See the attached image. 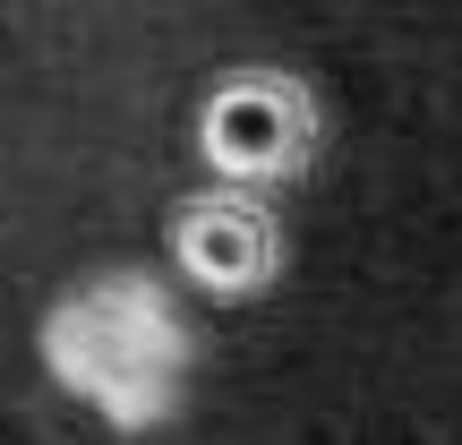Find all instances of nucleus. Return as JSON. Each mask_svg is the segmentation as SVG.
<instances>
[{
    "label": "nucleus",
    "instance_id": "1",
    "mask_svg": "<svg viewBox=\"0 0 462 445\" xmlns=\"http://www.w3.org/2000/svg\"><path fill=\"white\" fill-rule=\"evenodd\" d=\"M43 368L86 403L95 420H112L120 437L163 429L180 412L189 377V334L171 317V300L146 274H103L86 292H69L43 317Z\"/></svg>",
    "mask_w": 462,
    "mask_h": 445
},
{
    "label": "nucleus",
    "instance_id": "2",
    "mask_svg": "<svg viewBox=\"0 0 462 445\" xmlns=\"http://www.w3.org/2000/svg\"><path fill=\"white\" fill-rule=\"evenodd\" d=\"M317 137H326V112L291 69H231L198 103V154L231 189H291L317 163Z\"/></svg>",
    "mask_w": 462,
    "mask_h": 445
},
{
    "label": "nucleus",
    "instance_id": "3",
    "mask_svg": "<svg viewBox=\"0 0 462 445\" xmlns=\"http://www.w3.org/2000/svg\"><path fill=\"white\" fill-rule=\"evenodd\" d=\"M171 265L215 300H257L282 274V223L265 206V189H198L171 206Z\"/></svg>",
    "mask_w": 462,
    "mask_h": 445
}]
</instances>
